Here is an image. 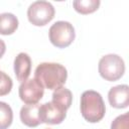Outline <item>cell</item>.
<instances>
[{
    "label": "cell",
    "instance_id": "9",
    "mask_svg": "<svg viewBox=\"0 0 129 129\" xmlns=\"http://www.w3.org/2000/svg\"><path fill=\"white\" fill-rule=\"evenodd\" d=\"M14 73L19 82L28 80L31 73V58L26 52H20L14 59Z\"/></svg>",
    "mask_w": 129,
    "mask_h": 129
},
{
    "label": "cell",
    "instance_id": "5",
    "mask_svg": "<svg viewBox=\"0 0 129 129\" xmlns=\"http://www.w3.org/2000/svg\"><path fill=\"white\" fill-rule=\"evenodd\" d=\"M54 7L47 1H35L27 9V18L35 26H44L54 17Z\"/></svg>",
    "mask_w": 129,
    "mask_h": 129
},
{
    "label": "cell",
    "instance_id": "10",
    "mask_svg": "<svg viewBox=\"0 0 129 129\" xmlns=\"http://www.w3.org/2000/svg\"><path fill=\"white\" fill-rule=\"evenodd\" d=\"M40 105L33 104V105H25L20 110V120L21 122L28 126V127H36L41 124L40 119Z\"/></svg>",
    "mask_w": 129,
    "mask_h": 129
},
{
    "label": "cell",
    "instance_id": "3",
    "mask_svg": "<svg viewBox=\"0 0 129 129\" xmlns=\"http://www.w3.org/2000/svg\"><path fill=\"white\" fill-rule=\"evenodd\" d=\"M100 76L108 81L115 82L121 79L125 73V63L121 56L115 53H109L101 57L98 66Z\"/></svg>",
    "mask_w": 129,
    "mask_h": 129
},
{
    "label": "cell",
    "instance_id": "2",
    "mask_svg": "<svg viewBox=\"0 0 129 129\" xmlns=\"http://www.w3.org/2000/svg\"><path fill=\"white\" fill-rule=\"evenodd\" d=\"M81 114L84 119L90 123H97L101 121L106 113L105 103L100 93L88 90L81 96Z\"/></svg>",
    "mask_w": 129,
    "mask_h": 129
},
{
    "label": "cell",
    "instance_id": "13",
    "mask_svg": "<svg viewBox=\"0 0 129 129\" xmlns=\"http://www.w3.org/2000/svg\"><path fill=\"white\" fill-rule=\"evenodd\" d=\"M75 10L81 14H90L98 10L100 0H76L73 2Z\"/></svg>",
    "mask_w": 129,
    "mask_h": 129
},
{
    "label": "cell",
    "instance_id": "1",
    "mask_svg": "<svg viewBox=\"0 0 129 129\" xmlns=\"http://www.w3.org/2000/svg\"><path fill=\"white\" fill-rule=\"evenodd\" d=\"M34 78L48 90L61 88L68 78L67 69L57 62H41L34 72Z\"/></svg>",
    "mask_w": 129,
    "mask_h": 129
},
{
    "label": "cell",
    "instance_id": "7",
    "mask_svg": "<svg viewBox=\"0 0 129 129\" xmlns=\"http://www.w3.org/2000/svg\"><path fill=\"white\" fill-rule=\"evenodd\" d=\"M39 113L41 122L50 125L60 124L67 116V111L54 104L52 101L40 105Z\"/></svg>",
    "mask_w": 129,
    "mask_h": 129
},
{
    "label": "cell",
    "instance_id": "16",
    "mask_svg": "<svg viewBox=\"0 0 129 129\" xmlns=\"http://www.w3.org/2000/svg\"><path fill=\"white\" fill-rule=\"evenodd\" d=\"M12 89V80L4 72H1V84H0V95L4 96L10 93Z\"/></svg>",
    "mask_w": 129,
    "mask_h": 129
},
{
    "label": "cell",
    "instance_id": "11",
    "mask_svg": "<svg viewBox=\"0 0 129 129\" xmlns=\"http://www.w3.org/2000/svg\"><path fill=\"white\" fill-rule=\"evenodd\" d=\"M18 27V19L12 13H1L0 15V33L2 35L12 34Z\"/></svg>",
    "mask_w": 129,
    "mask_h": 129
},
{
    "label": "cell",
    "instance_id": "6",
    "mask_svg": "<svg viewBox=\"0 0 129 129\" xmlns=\"http://www.w3.org/2000/svg\"><path fill=\"white\" fill-rule=\"evenodd\" d=\"M18 94L23 103L26 105H33L37 104L42 99L44 88L35 78L28 79L20 84Z\"/></svg>",
    "mask_w": 129,
    "mask_h": 129
},
{
    "label": "cell",
    "instance_id": "15",
    "mask_svg": "<svg viewBox=\"0 0 129 129\" xmlns=\"http://www.w3.org/2000/svg\"><path fill=\"white\" fill-rule=\"evenodd\" d=\"M111 129H129V112L117 116L111 123Z\"/></svg>",
    "mask_w": 129,
    "mask_h": 129
},
{
    "label": "cell",
    "instance_id": "12",
    "mask_svg": "<svg viewBox=\"0 0 129 129\" xmlns=\"http://www.w3.org/2000/svg\"><path fill=\"white\" fill-rule=\"evenodd\" d=\"M72 101H73V94L69 89L64 87L58 88L54 90L52 93V102L66 111L71 107Z\"/></svg>",
    "mask_w": 129,
    "mask_h": 129
},
{
    "label": "cell",
    "instance_id": "8",
    "mask_svg": "<svg viewBox=\"0 0 129 129\" xmlns=\"http://www.w3.org/2000/svg\"><path fill=\"white\" fill-rule=\"evenodd\" d=\"M109 104L116 109H123L129 106V86L118 85L112 87L108 92Z\"/></svg>",
    "mask_w": 129,
    "mask_h": 129
},
{
    "label": "cell",
    "instance_id": "4",
    "mask_svg": "<svg viewBox=\"0 0 129 129\" xmlns=\"http://www.w3.org/2000/svg\"><path fill=\"white\" fill-rule=\"evenodd\" d=\"M48 37L50 42L55 47H68L75 40V28L73 24H71L68 21H56L50 26L48 30Z\"/></svg>",
    "mask_w": 129,
    "mask_h": 129
},
{
    "label": "cell",
    "instance_id": "14",
    "mask_svg": "<svg viewBox=\"0 0 129 129\" xmlns=\"http://www.w3.org/2000/svg\"><path fill=\"white\" fill-rule=\"evenodd\" d=\"M0 129L8 128L13 120V112L11 107L5 102H0Z\"/></svg>",
    "mask_w": 129,
    "mask_h": 129
}]
</instances>
